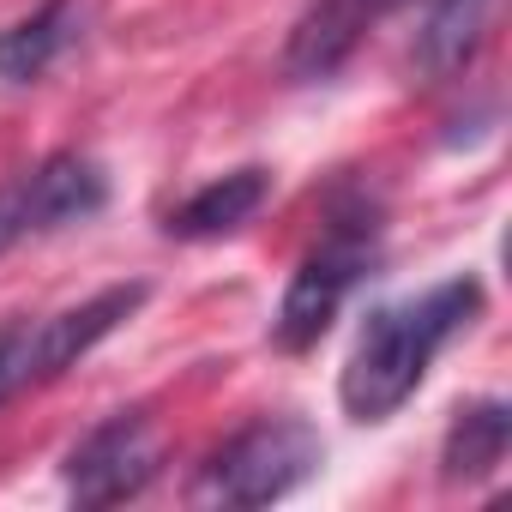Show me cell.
Returning a JSON list of instances; mask_svg holds the SVG:
<instances>
[{"label": "cell", "mask_w": 512, "mask_h": 512, "mask_svg": "<svg viewBox=\"0 0 512 512\" xmlns=\"http://www.w3.org/2000/svg\"><path fill=\"white\" fill-rule=\"evenodd\" d=\"M326 458V440L302 416H266L229 434L193 482V506H272L302 488Z\"/></svg>", "instance_id": "7a4b0ae2"}, {"label": "cell", "mask_w": 512, "mask_h": 512, "mask_svg": "<svg viewBox=\"0 0 512 512\" xmlns=\"http://www.w3.org/2000/svg\"><path fill=\"white\" fill-rule=\"evenodd\" d=\"M25 235H37V217H31V187H25V175H13L7 187H0V253L19 247Z\"/></svg>", "instance_id": "7c38bea8"}, {"label": "cell", "mask_w": 512, "mask_h": 512, "mask_svg": "<svg viewBox=\"0 0 512 512\" xmlns=\"http://www.w3.org/2000/svg\"><path fill=\"white\" fill-rule=\"evenodd\" d=\"M79 37V0H49L31 19H19L13 31H0V79L7 85H31L43 79Z\"/></svg>", "instance_id": "30bf717a"}, {"label": "cell", "mask_w": 512, "mask_h": 512, "mask_svg": "<svg viewBox=\"0 0 512 512\" xmlns=\"http://www.w3.org/2000/svg\"><path fill=\"white\" fill-rule=\"evenodd\" d=\"M482 308V284L476 278H446L410 302H386L368 314V326L356 332V350L338 374V398L350 410V422H386L398 416L416 386L428 380L434 356L476 320Z\"/></svg>", "instance_id": "6da1fadb"}, {"label": "cell", "mask_w": 512, "mask_h": 512, "mask_svg": "<svg viewBox=\"0 0 512 512\" xmlns=\"http://www.w3.org/2000/svg\"><path fill=\"white\" fill-rule=\"evenodd\" d=\"M356 7H362L368 19H386V13H398V7H416V0H356Z\"/></svg>", "instance_id": "4fadbf2b"}, {"label": "cell", "mask_w": 512, "mask_h": 512, "mask_svg": "<svg viewBox=\"0 0 512 512\" xmlns=\"http://www.w3.org/2000/svg\"><path fill=\"white\" fill-rule=\"evenodd\" d=\"M416 7H422V25H416V43H410V67L428 85H440V79L464 73L470 55L482 49L494 0H416Z\"/></svg>", "instance_id": "52a82bcc"}, {"label": "cell", "mask_w": 512, "mask_h": 512, "mask_svg": "<svg viewBox=\"0 0 512 512\" xmlns=\"http://www.w3.org/2000/svg\"><path fill=\"white\" fill-rule=\"evenodd\" d=\"M368 25L374 19L356 7V0H314V7L302 13V25L290 31V55H284L290 79H332L356 55Z\"/></svg>", "instance_id": "9c48e42d"}, {"label": "cell", "mask_w": 512, "mask_h": 512, "mask_svg": "<svg viewBox=\"0 0 512 512\" xmlns=\"http://www.w3.org/2000/svg\"><path fill=\"white\" fill-rule=\"evenodd\" d=\"M25 187H31V217H37V235H55V229H73L85 217H97L109 205V175L79 157V151H55L43 157L37 169H25Z\"/></svg>", "instance_id": "8992f818"}, {"label": "cell", "mask_w": 512, "mask_h": 512, "mask_svg": "<svg viewBox=\"0 0 512 512\" xmlns=\"http://www.w3.org/2000/svg\"><path fill=\"white\" fill-rule=\"evenodd\" d=\"M145 284H109L97 290L91 302L67 308V314H49V320H13L0 326V404L25 398L31 386H49L61 380L79 356H91L115 326H127L139 308H145Z\"/></svg>", "instance_id": "3957f363"}, {"label": "cell", "mask_w": 512, "mask_h": 512, "mask_svg": "<svg viewBox=\"0 0 512 512\" xmlns=\"http://www.w3.org/2000/svg\"><path fill=\"white\" fill-rule=\"evenodd\" d=\"M506 446H512V410L500 398H482V404L452 416L446 446H440V470H446V482H482L506 464Z\"/></svg>", "instance_id": "8fae6325"}, {"label": "cell", "mask_w": 512, "mask_h": 512, "mask_svg": "<svg viewBox=\"0 0 512 512\" xmlns=\"http://www.w3.org/2000/svg\"><path fill=\"white\" fill-rule=\"evenodd\" d=\"M272 199V175L260 169V163H247V169H229V175H217V181H205L187 205H175L169 211V235L175 241H211V235H229V229H241L253 211H260Z\"/></svg>", "instance_id": "ba28073f"}, {"label": "cell", "mask_w": 512, "mask_h": 512, "mask_svg": "<svg viewBox=\"0 0 512 512\" xmlns=\"http://www.w3.org/2000/svg\"><path fill=\"white\" fill-rule=\"evenodd\" d=\"M374 260H380V223H374V211L332 217V229L320 235V247H308V260L296 266V278H290V290L278 302L272 344L290 350V356L314 350L332 332V320L350 302V290L374 272Z\"/></svg>", "instance_id": "277c9868"}, {"label": "cell", "mask_w": 512, "mask_h": 512, "mask_svg": "<svg viewBox=\"0 0 512 512\" xmlns=\"http://www.w3.org/2000/svg\"><path fill=\"white\" fill-rule=\"evenodd\" d=\"M157 428L145 410H115L103 416L73 452H67V494L73 506H121L133 494H145V482L157 476Z\"/></svg>", "instance_id": "5b68a950"}]
</instances>
